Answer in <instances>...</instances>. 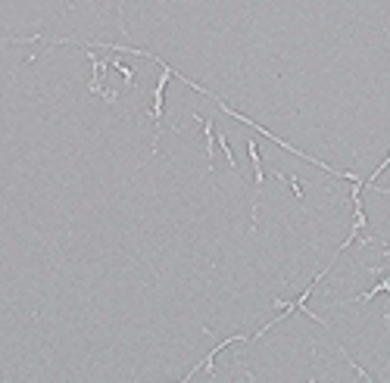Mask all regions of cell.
Listing matches in <instances>:
<instances>
[{
	"label": "cell",
	"mask_w": 390,
	"mask_h": 383,
	"mask_svg": "<svg viewBox=\"0 0 390 383\" xmlns=\"http://www.w3.org/2000/svg\"><path fill=\"white\" fill-rule=\"evenodd\" d=\"M144 32H356L390 44V0H0L4 44L131 56Z\"/></svg>",
	"instance_id": "obj_1"
},
{
	"label": "cell",
	"mask_w": 390,
	"mask_h": 383,
	"mask_svg": "<svg viewBox=\"0 0 390 383\" xmlns=\"http://www.w3.org/2000/svg\"><path fill=\"white\" fill-rule=\"evenodd\" d=\"M306 383H316V377H312V374H309V380H306Z\"/></svg>",
	"instance_id": "obj_2"
}]
</instances>
